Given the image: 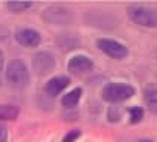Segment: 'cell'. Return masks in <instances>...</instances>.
I'll return each mask as SVG.
<instances>
[{
    "label": "cell",
    "mask_w": 157,
    "mask_h": 142,
    "mask_svg": "<svg viewBox=\"0 0 157 142\" xmlns=\"http://www.w3.org/2000/svg\"><path fill=\"white\" fill-rule=\"evenodd\" d=\"M128 17L133 24L145 28H157V10L142 5H132L128 8Z\"/></svg>",
    "instance_id": "3"
},
{
    "label": "cell",
    "mask_w": 157,
    "mask_h": 142,
    "mask_svg": "<svg viewBox=\"0 0 157 142\" xmlns=\"http://www.w3.org/2000/svg\"><path fill=\"white\" fill-rule=\"evenodd\" d=\"M138 142H154V141H151V139H141V141Z\"/></svg>",
    "instance_id": "19"
},
{
    "label": "cell",
    "mask_w": 157,
    "mask_h": 142,
    "mask_svg": "<svg viewBox=\"0 0 157 142\" xmlns=\"http://www.w3.org/2000/svg\"><path fill=\"white\" fill-rule=\"evenodd\" d=\"M108 121H111V123H116V121H119L120 118H122V110H120V106L119 105H113L108 108Z\"/></svg>",
    "instance_id": "15"
},
{
    "label": "cell",
    "mask_w": 157,
    "mask_h": 142,
    "mask_svg": "<svg viewBox=\"0 0 157 142\" xmlns=\"http://www.w3.org/2000/svg\"><path fill=\"white\" fill-rule=\"evenodd\" d=\"M3 65H5V55H3V52L0 50V73L3 70Z\"/></svg>",
    "instance_id": "18"
},
{
    "label": "cell",
    "mask_w": 157,
    "mask_h": 142,
    "mask_svg": "<svg viewBox=\"0 0 157 142\" xmlns=\"http://www.w3.org/2000/svg\"><path fill=\"white\" fill-rule=\"evenodd\" d=\"M135 95V89L132 88L128 83H108L107 86H104L102 92H101V98L105 102L110 104H119L123 101H128Z\"/></svg>",
    "instance_id": "2"
},
{
    "label": "cell",
    "mask_w": 157,
    "mask_h": 142,
    "mask_svg": "<svg viewBox=\"0 0 157 142\" xmlns=\"http://www.w3.org/2000/svg\"><path fill=\"white\" fill-rule=\"evenodd\" d=\"M96 46L101 52H104L105 55H108L110 58H114V59H123L129 53L124 44L113 39H98Z\"/></svg>",
    "instance_id": "4"
},
{
    "label": "cell",
    "mask_w": 157,
    "mask_h": 142,
    "mask_svg": "<svg viewBox=\"0 0 157 142\" xmlns=\"http://www.w3.org/2000/svg\"><path fill=\"white\" fill-rule=\"evenodd\" d=\"M67 68H68L71 74L82 76V74H86V73H89L94 68V62H92L90 58H87L85 55H76L68 61Z\"/></svg>",
    "instance_id": "7"
},
{
    "label": "cell",
    "mask_w": 157,
    "mask_h": 142,
    "mask_svg": "<svg viewBox=\"0 0 157 142\" xmlns=\"http://www.w3.org/2000/svg\"><path fill=\"white\" fill-rule=\"evenodd\" d=\"M82 95H83V89L82 88H74L73 90H70L68 93H65L61 99L62 106L65 108H74L80 102L82 99Z\"/></svg>",
    "instance_id": "9"
},
{
    "label": "cell",
    "mask_w": 157,
    "mask_h": 142,
    "mask_svg": "<svg viewBox=\"0 0 157 142\" xmlns=\"http://www.w3.org/2000/svg\"><path fill=\"white\" fill-rule=\"evenodd\" d=\"M15 40L25 47H37L42 43V36L33 28H19L15 31Z\"/></svg>",
    "instance_id": "5"
},
{
    "label": "cell",
    "mask_w": 157,
    "mask_h": 142,
    "mask_svg": "<svg viewBox=\"0 0 157 142\" xmlns=\"http://www.w3.org/2000/svg\"><path fill=\"white\" fill-rule=\"evenodd\" d=\"M44 15H53V18L49 19V22H52V24H64L65 21H67V18L70 17V13H68V10H65V9L59 8V13H55L53 12V8L48 9L46 12H44Z\"/></svg>",
    "instance_id": "12"
},
{
    "label": "cell",
    "mask_w": 157,
    "mask_h": 142,
    "mask_svg": "<svg viewBox=\"0 0 157 142\" xmlns=\"http://www.w3.org/2000/svg\"><path fill=\"white\" fill-rule=\"evenodd\" d=\"M33 68L37 74H48L55 68V58L51 52H39L33 58Z\"/></svg>",
    "instance_id": "6"
},
{
    "label": "cell",
    "mask_w": 157,
    "mask_h": 142,
    "mask_svg": "<svg viewBox=\"0 0 157 142\" xmlns=\"http://www.w3.org/2000/svg\"><path fill=\"white\" fill-rule=\"evenodd\" d=\"M0 142H8V127L0 123Z\"/></svg>",
    "instance_id": "17"
},
{
    "label": "cell",
    "mask_w": 157,
    "mask_h": 142,
    "mask_svg": "<svg viewBox=\"0 0 157 142\" xmlns=\"http://www.w3.org/2000/svg\"><path fill=\"white\" fill-rule=\"evenodd\" d=\"M5 6L12 12H24L27 9L33 8V3L31 2H10V3H6Z\"/></svg>",
    "instance_id": "13"
},
{
    "label": "cell",
    "mask_w": 157,
    "mask_h": 142,
    "mask_svg": "<svg viewBox=\"0 0 157 142\" xmlns=\"http://www.w3.org/2000/svg\"><path fill=\"white\" fill-rule=\"evenodd\" d=\"M6 80L15 89H24L30 83V71L22 59H12L6 67Z\"/></svg>",
    "instance_id": "1"
},
{
    "label": "cell",
    "mask_w": 157,
    "mask_h": 142,
    "mask_svg": "<svg viewBox=\"0 0 157 142\" xmlns=\"http://www.w3.org/2000/svg\"><path fill=\"white\" fill-rule=\"evenodd\" d=\"M129 118H131V123H140L141 120L144 118V110L141 106H132L129 110Z\"/></svg>",
    "instance_id": "14"
},
{
    "label": "cell",
    "mask_w": 157,
    "mask_h": 142,
    "mask_svg": "<svg viewBox=\"0 0 157 142\" xmlns=\"http://www.w3.org/2000/svg\"><path fill=\"white\" fill-rule=\"evenodd\" d=\"M80 136H82V132H80L78 129H73V130H70V132L62 138V142H76Z\"/></svg>",
    "instance_id": "16"
},
{
    "label": "cell",
    "mask_w": 157,
    "mask_h": 142,
    "mask_svg": "<svg viewBox=\"0 0 157 142\" xmlns=\"http://www.w3.org/2000/svg\"><path fill=\"white\" fill-rule=\"evenodd\" d=\"M70 84V79L67 76H55L49 80L44 86V92L46 95L51 98H56L59 93H62Z\"/></svg>",
    "instance_id": "8"
},
{
    "label": "cell",
    "mask_w": 157,
    "mask_h": 142,
    "mask_svg": "<svg viewBox=\"0 0 157 142\" xmlns=\"http://www.w3.org/2000/svg\"><path fill=\"white\" fill-rule=\"evenodd\" d=\"M19 115V108L12 104H3L0 105V121H9V120H17Z\"/></svg>",
    "instance_id": "10"
},
{
    "label": "cell",
    "mask_w": 157,
    "mask_h": 142,
    "mask_svg": "<svg viewBox=\"0 0 157 142\" xmlns=\"http://www.w3.org/2000/svg\"><path fill=\"white\" fill-rule=\"evenodd\" d=\"M144 102L151 113L157 114V88L150 86L144 90Z\"/></svg>",
    "instance_id": "11"
}]
</instances>
